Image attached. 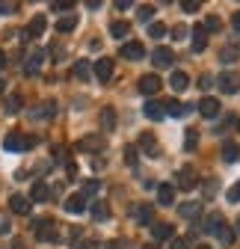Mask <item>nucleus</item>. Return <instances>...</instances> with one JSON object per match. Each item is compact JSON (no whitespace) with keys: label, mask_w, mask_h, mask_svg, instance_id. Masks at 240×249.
<instances>
[{"label":"nucleus","mask_w":240,"mask_h":249,"mask_svg":"<svg viewBox=\"0 0 240 249\" xmlns=\"http://www.w3.org/2000/svg\"><path fill=\"white\" fill-rule=\"evenodd\" d=\"M33 137H24V134H18V131H12V134H6V140H3V148L6 151H27V148H33Z\"/></svg>","instance_id":"nucleus-1"},{"label":"nucleus","mask_w":240,"mask_h":249,"mask_svg":"<svg viewBox=\"0 0 240 249\" xmlns=\"http://www.w3.org/2000/svg\"><path fill=\"white\" fill-rule=\"evenodd\" d=\"M217 86L225 92V95H234V92H240V74H234V71H223L220 80H217Z\"/></svg>","instance_id":"nucleus-2"},{"label":"nucleus","mask_w":240,"mask_h":249,"mask_svg":"<svg viewBox=\"0 0 240 249\" xmlns=\"http://www.w3.org/2000/svg\"><path fill=\"white\" fill-rule=\"evenodd\" d=\"M131 216L137 220V226H152V220H154V208L152 205H134L131 208Z\"/></svg>","instance_id":"nucleus-3"},{"label":"nucleus","mask_w":240,"mask_h":249,"mask_svg":"<svg viewBox=\"0 0 240 249\" xmlns=\"http://www.w3.org/2000/svg\"><path fill=\"white\" fill-rule=\"evenodd\" d=\"M36 237H39V240H45V243L56 240V237H59L56 223H53V220H39V223H36Z\"/></svg>","instance_id":"nucleus-4"},{"label":"nucleus","mask_w":240,"mask_h":249,"mask_svg":"<svg viewBox=\"0 0 240 249\" xmlns=\"http://www.w3.org/2000/svg\"><path fill=\"white\" fill-rule=\"evenodd\" d=\"M207 234H217L220 237V231L225 229V216L220 213V211H211V213H207V220H205V226H202Z\"/></svg>","instance_id":"nucleus-5"},{"label":"nucleus","mask_w":240,"mask_h":249,"mask_svg":"<svg viewBox=\"0 0 240 249\" xmlns=\"http://www.w3.org/2000/svg\"><path fill=\"white\" fill-rule=\"evenodd\" d=\"M45 27H48V21H45V15H36L33 21L27 24V30H24V39L30 42V39H39L42 33H45Z\"/></svg>","instance_id":"nucleus-6"},{"label":"nucleus","mask_w":240,"mask_h":249,"mask_svg":"<svg viewBox=\"0 0 240 249\" xmlns=\"http://www.w3.org/2000/svg\"><path fill=\"white\" fill-rule=\"evenodd\" d=\"M139 92L142 95H157L160 92V77L157 74H142L139 77Z\"/></svg>","instance_id":"nucleus-7"},{"label":"nucleus","mask_w":240,"mask_h":249,"mask_svg":"<svg viewBox=\"0 0 240 249\" xmlns=\"http://www.w3.org/2000/svg\"><path fill=\"white\" fill-rule=\"evenodd\" d=\"M178 187H181V190H193V187H196V169L193 166H181V169H178Z\"/></svg>","instance_id":"nucleus-8"},{"label":"nucleus","mask_w":240,"mask_h":249,"mask_svg":"<svg viewBox=\"0 0 240 249\" xmlns=\"http://www.w3.org/2000/svg\"><path fill=\"white\" fill-rule=\"evenodd\" d=\"M119 53H122V59H142L145 48H142V42H125Z\"/></svg>","instance_id":"nucleus-9"},{"label":"nucleus","mask_w":240,"mask_h":249,"mask_svg":"<svg viewBox=\"0 0 240 249\" xmlns=\"http://www.w3.org/2000/svg\"><path fill=\"white\" fill-rule=\"evenodd\" d=\"M95 77H98L101 83H107V80L113 77V59H110V56H101V59L95 62Z\"/></svg>","instance_id":"nucleus-10"},{"label":"nucleus","mask_w":240,"mask_h":249,"mask_svg":"<svg viewBox=\"0 0 240 249\" xmlns=\"http://www.w3.org/2000/svg\"><path fill=\"white\" fill-rule=\"evenodd\" d=\"M199 113H202L205 119H217V116H220V101H217V98H202V101H199Z\"/></svg>","instance_id":"nucleus-11"},{"label":"nucleus","mask_w":240,"mask_h":249,"mask_svg":"<svg viewBox=\"0 0 240 249\" xmlns=\"http://www.w3.org/2000/svg\"><path fill=\"white\" fill-rule=\"evenodd\" d=\"M172 59H175V53H172L169 48H157V51L152 53V62H154L157 69H169V66H172Z\"/></svg>","instance_id":"nucleus-12"},{"label":"nucleus","mask_w":240,"mask_h":249,"mask_svg":"<svg viewBox=\"0 0 240 249\" xmlns=\"http://www.w3.org/2000/svg\"><path fill=\"white\" fill-rule=\"evenodd\" d=\"M86 208H89V202H86L83 193H74V196L66 199V211H69V213H83Z\"/></svg>","instance_id":"nucleus-13"},{"label":"nucleus","mask_w":240,"mask_h":249,"mask_svg":"<svg viewBox=\"0 0 240 249\" xmlns=\"http://www.w3.org/2000/svg\"><path fill=\"white\" fill-rule=\"evenodd\" d=\"M205 48H207V30H205V24H196L193 27V51L202 53Z\"/></svg>","instance_id":"nucleus-14"},{"label":"nucleus","mask_w":240,"mask_h":249,"mask_svg":"<svg viewBox=\"0 0 240 249\" xmlns=\"http://www.w3.org/2000/svg\"><path fill=\"white\" fill-rule=\"evenodd\" d=\"M9 208H12V213L24 216V213H30V199L21 196V193H15V196H9Z\"/></svg>","instance_id":"nucleus-15"},{"label":"nucleus","mask_w":240,"mask_h":249,"mask_svg":"<svg viewBox=\"0 0 240 249\" xmlns=\"http://www.w3.org/2000/svg\"><path fill=\"white\" fill-rule=\"evenodd\" d=\"M142 113H145V119H152V122H157V119H163V116H166L163 101H148V104L142 107Z\"/></svg>","instance_id":"nucleus-16"},{"label":"nucleus","mask_w":240,"mask_h":249,"mask_svg":"<svg viewBox=\"0 0 240 249\" xmlns=\"http://www.w3.org/2000/svg\"><path fill=\"white\" fill-rule=\"evenodd\" d=\"M163 110H166V116H187L190 113V107L187 104H181V101H175V98H169V101H163Z\"/></svg>","instance_id":"nucleus-17"},{"label":"nucleus","mask_w":240,"mask_h":249,"mask_svg":"<svg viewBox=\"0 0 240 249\" xmlns=\"http://www.w3.org/2000/svg\"><path fill=\"white\" fill-rule=\"evenodd\" d=\"M157 202L166 205V208L175 205V187H172V184H160V187H157Z\"/></svg>","instance_id":"nucleus-18"},{"label":"nucleus","mask_w":240,"mask_h":249,"mask_svg":"<svg viewBox=\"0 0 240 249\" xmlns=\"http://www.w3.org/2000/svg\"><path fill=\"white\" fill-rule=\"evenodd\" d=\"M172 234H175V229L169 223H154L152 226V237L154 240H172Z\"/></svg>","instance_id":"nucleus-19"},{"label":"nucleus","mask_w":240,"mask_h":249,"mask_svg":"<svg viewBox=\"0 0 240 249\" xmlns=\"http://www.w3.org/2000/svg\"><path fill=\"white\" fill-rule=\"evenodd\" d=\"M178 213H181L184 220H196V216L202 213V202H184L181 208H178Z\"/></svg>","instance_id":"nucleus-20"},{"label":"nucleus","mask_w":240,"mask_h":249,"mask_svg":"<svg viewBox=\"0 0 240 249\" xmlns=\"http://www.w3.org/2000/svg\"><path fill=\"white\" fill-rule=\"evenodd\" d=\"M110 36H113V39L131 36V24H128V21H113V24H110Z\"/></svg>","instance_id":"nucleus-21"},{"label":"nucleus","mask_w":240,"mask_h":249,"mask_svg":"<svg viewBox=\"0 0 240 249\" xmlns=\"http://www.w3.org/2000/svg\"><path fill=\"white\" fill-rule=\"evenodd\" d=\"M169 86H172L175 92H184V89L190 86V77H187L184 71H172V77H169Z\"/></svg>","instance_id":"nucleus-22"},{"label":"nucleus","mask_w":240,"mask_h":249,"mask_svg":"<svg viewBox=\"0 0 240 249\" xmlns=\"http://www.w3.org/2000/svg\"><path fill=\"white\" fill-rule=\"evenodd\" d=\"M223 160H225V163L240 160V145H237V142H223Z\"/></svg>","instance_id":"nucleus-23"},{"label":"nucleus","mask_w":240,"mask_h":249,"mask_svg":"<svg viewBox=\"0 0 240 249\" xmlns=\"http://www.w3.org/2000/svg\"><path fill=\"white\" fill-rule=\"evenodd\" d=\"M42 59H45V53L42 51H33L27 56V66H24V71L27 74H33V71H39V66H42Z\"/></svg>","instance_id":"nucleus-24"},{"label":"nucleus","mask_w":240,"mask_h":249,"mask_svg":"<svg viewBox=\"0 0 240 249\" xmlns=\"http://www.w3.org/2000/svg\"><path fill=\"white\" fill-rule=\"evenodd\" d=\"M139 148H142V151H148L152 158H157V140H154L152 134H142V137H139Z\"/></svg>","instance_id":"nucleus-25"},{"label":"nucleus","mask_w":240,"mask_h":249,"mask_svg":"<svg viewBox=\"0 0 240 249\" xmlns=\"http://www.w3.org/2000/svg\"><path fill=\"white\" fill-rule=\"evenodd\" d=\"M101 128H104V131H113V128H116V110H113V107H104V110H101Z\"/></svg>","instance_id":"nucleus-26"},{"label":"nucleus","mask_w":240,"mask_h":249,"mask_svg":"<svg viewBox=\"0 0 240 249\" xmlns=\"http://www.w3.org/2000/svg\"><path fill=\"white\" fill-rule=\"evenodd\" d=\"M92 216H95V223L110 220V205H107V202H95V205H92Z\"/></svg>","instance_id":"nucleus-27"},{"label":"nucleus","mask_w":240,"mask_h":249,"mask_svg":"<svg viewBox=\"0 0 240 249\" xmlns=\"http://www.w3.org/2000/svg\"><path fill=\"white\" fill-rule=\"evenodd\" d=\"M77 27V15L71 12V15H66V18H59L56 21V30H59V33H71V30Z\"/></svg>","instance_id":"nucleus-28"},{"label":"nucleus","mask_w":240,"mask_h":249,"mask_svg":"<svg viewBox=\"0 0 240 249\" xmlns=\"http://www.w3.org/2000/svg\"><path fill=\"white\" fill-rule=\"evenodd\" d=\"M48 196H51V190H48L42 181H36V184H33V190H30V199H33V202H45Z\"/></svg>","instance_id":"nucleus-29"},{"label":"nucleus","mask_w":240,"mask_h":249,"mask_svg":"<svg viewBox=\"0 0 240 249\" xmlns=\"http://www.w3.org/2000/svg\"><path fill=\"white\" fill-rule=\"evenodd\" d=\"M71 74H74L77 80H89V74H92V69H89V62H86V59H80V62H74Z\"/></svg>","instance_id":"nucleus-30"},{"label":"nucleus","mask_w":240,"mask_h":249,"mask_svg":"<svg viewBox=\"0 0 240 249\" xmlns=\"http://www.w3.org/2000/svg\"><path fill=\"white\" fill-rule=\"evenodd\" d=\"M51 116H56V104L53 101H45L39 110H33V119H51Z\"/></svg>","instance_id":"nucleus-31"},{"label":"nucleus","mask_w":240,"mask_h":249,"mask_svg":"<svg viewBox=\"0 0 240 249\" xmlns=\"http://www.w3.org/2000/svg\"><path fill=\"white\" fill-rule=\"evenodd\" d=\"M196 145H199V131H196V128H190V131H187V137H184V148H187V151H196Z\"/></svg>","instance_id":"nucleus-32"},{"label":"nucleus","mask_w":240,"mask_h":249,"mask_svg":"<svg viewBox=\"0 0 240 249\" xmlns=\"http://www.w3.org/2000/svg\"><path fill=\"white\" fill-rule=\"evenodd\" d=\"M148 36H152V39H163L166 36V24H160V21L148 24Z\"/></svg>","instance_id":"nucleus-33"},{"label":"nucleus","mask_w":240,"mask_h":249,"mask_svg":"<svg viewBox=\"0 0 240 249\" xmlns=\"http://www.w3.org/2000/svg\"><path fill=\"white\" fill-rule=\"evenodd\" d=\"M205 30H207V33H217V30H223V21L217 15H211V18L205 21Z\"/></svg>","instance_id":"nucleus-34"},{"label":"nucleus","mask_w":240,"mask_h":249,"mask_svg":"<svg viewBox=\"0 0 240 249\" xmlns=\"http://www.w3.org/2000/svg\"><path fill=\"white\" fill-rule=\"evenodd\" d=\"M21 110V95H9L6 98V113H18Z\"/></svg>","instance_id":"nucleus-35"},{"label":"nucleus","mask_w":240,"mask_h":249,"mask_svg":"<svg viewBox=\"0 0 240 249\" xmlns=\"http://www.w3.org/2000/svg\"><path fill=\"white\" fill-rule=\"evenodd\" d=\"M98 190H101V184L92 178V181H86V187H83V196H95Z\"/></svg>","instance_id":"nucleus-36"},{"label":"nucleus","mask_w":240,"mask_h":249,"mask_svg":"<svg viewBox=\"0 0 240 249\" xmlns=\"http://www.w3.org/2000/svg\"><path fill=\"white\" fill-rule=\"evenodd\" d=\"M152 15H154V6H139L137 9V18L139 21H152Z\"/></svg>","instance_id":"nucleus-37"},{"label":"nucleus","mask_w":240,"mask_h":249,"mask_svg":"<svg viewBox=\"0 0 240 249\" xmlns=\"http://www.w3.org/2000/svg\"><path fill=\"white\" fill-rule=\"evenodd\" d=\"M101 145H104V140H101V137H89V140H83V142H80V148H101Z\"/></svg>","instance_id":"nucleus-38"},{"label":"nucleus","mask_w":240,"mask_h":249,"mask_svg":"<svg viewBox=\"0 0 240 249\" xmlns=\"http://www.w3.org/2000/svg\"><path fill=\"white\" fill-rule=\"evenodd\" d=\"M169 249H190V237H172Z\"/></svg>","instance_id":"nucleus-39"},{"label":"nucleus","mask_w":240,"mask_h":249,"mask_svg":"<svg viewBox=\"0 0 240 249\" xmlns=\"http://www.w3.org/2000/svg\"><path fill=\"white\" fill-rule=\"evenodd\" d=\"M220 59H223V62H234V59H237V48H223Z\"/></svg>","instance_id":"nucleus-40"},{"label":"nucleus","mask_w":240,"mask_h":249,"mask_svg":"<svg viewBox=\"0 0 240 249\" xmlns=\"http://www.w3.org/2000/svg\"><path fill=\"white\" fill-rule=\"evenodd\" d=\"M125 163H128V166L137 163V148H134V145H125Z\"/></svg>","instance_id":"nucleus-41"},{"label":"nucleus","mask_w":240,"mask_h":249,"mask_svg":"<svg viewBox=\"0 0 240 249\" xmlns=\"http://www.w3.org/2000/svg\"><path fill=\"white\" fill-rule=\"evenodd\" d=\"M51 9L53 12H69V9H74V3H71V0H63V3H53Z\"/></svg>","instance_id":"nucleus-42"},{"label":"nucleus","mask_w":240,"mask_h":249,"mask_svg":"<svg viewBox=\"0 0 240 249\" xmlns=\"http://www.w3.org/2000/svg\"><path fill=\"white\" fill-rule=\"evenodd\" d=\"M220 240H223V243H225V246H228V243H234V231H231V229H228V226H225V229H223V231H220Z\"/></svg>","instance_id":"nucleus-43"},{"label":"nucleus","mask_w":240,"mask_h":249,"mask_svg":"<svg viewBox=\"0 0 240 249\" xmlns=\"http://www.w3.org/2000/svg\"><path fill=\"white\" fill-rule=\"evenodd\" d=\"M184 36H187V27H184V24H178V27L172 30V39H175V42H181Z\"/></svg>","instance_id":"nucleus-44"},{"label":"nucleus","mask_w":240,"mask_h":249,"mask_svg":"<svg viewBox=\"0 0 240 249\" xmlns=\"http://www.w3.org/2000/svg\"><path fill=\"white\" fill-rule=\"evenodd\" d=\"M199 6H202L199 0H184V3H181V9H184V12H199Z\"/></svg>","instance_id":"nucleus-45"},{"label":"nucleus","mask_w":240,"mask_h":249,"mask_svg":"<svg viewBox=\"0 0 240 249\" xmlns=\"http://www.w3.org/2000/svg\"><path fill=\"white\" fill-rule=\"evenodd\" d=\"M228 202H240V181L231 187V190H228Z\"/></svg>","instance_id":"nucleus-46"},{"label":"nucleus","mask_w":240,"mask_h":249,"mask_svg":"<svg viewBox=\"0 0 240 249\" xmlns=\"http://www.w3.org/2000/svg\"><path fill=\"white\" fill-rule=\"evenodd\" d=\"M104 249H128V243L125 240H110V243H104Z\"/></svg>","instance_id":"nucleus-47"},{"label":"nucleus","mask_w":240,"mask_h":249,"mask_svg":"<svg viewBox=\"0 0 240 249\" xmlns=\"http://www.w3.org/2000/svg\"><path fill=\"white\" fill-rule=\"evenodd\" d=\"M199 86H202V89H207V86H214V77H211V74H202Z\"/></svg>","instance_id":"nucleus-48"},{"label":"nucleus","mask_w":240,"mask_h":249,"mask_svg":"<svg viewBox=\"0 0 240 249\" xmlns=\"http://www.w3.org/2000/svg\"><path fill=\"white\" fill-rule=\"evenodd\" d=\"M9 12H15V3H0V15H9Z\"/></svg>","instance_id":"nucleus-49"},{"label":"nucleus","mask_w":240,"mask_h":249,"mask_svg":"<svg viewBox=\"0 0 240 249\" xmlns=\"http://www.w3.org/2000/svg\"><path fill=\"white\" fill-rule=\"evenodd\" d=\"M77 249H98V243L95 240H83V243H77Z\"/></svg>","instance_id":"nucleus-50"},{"label":"nucleus","mask_w":240,"mask_h":249,"mask_svg":"<svg viewBox=\"0 0 240 249\" xmlns=\"http://www.w3.org/2000/svg\"><path fill=\"white\" fill-rule=\"evenodd\" d=\"M231 27H234V30H240V12H234V18H231Z\"/></svg>","instance_id":"nucleus-51"},{"label":"nucleus","mask_w":240,"mask_h":249,"mask_svg":"<svg viewBox=\"0 0 240 249\" xmlns=\"http://www.w3.org/2000/svg\"><path fill=\"white\" fill-rule=\"evenodd\" d=\"M9 249H27V246H24V240H12V246H9Z\"/></svg>","instance_id":"nucleus-52"},{"label":"nucleus","mask_w":240,"mask_h":249,"mask_svg":"<svg viewBox=\"0 0 240 249\" xmlns=\"http://www.w3.org/2000/svg\"><path fill=\"white\" fill-rule=\"evenodd\" d=\"M3 69H6V53L0 51V71H3Z\"/></svg>","instance_id":"nucleus-53"},{"label":"nucleus","mask_w":240,"mask_h":249,"mask_svg":"<svg viewBox=\"0 0 240 249\" xmlns=\"http://www.w3.org/2000/svg\"><path fill=\"white\" fill-rule=\"evenodd\" d=\"M0 234H6V223L3 220H0Z\"/></svg>","instance_id":"nucleus-54"},{"label":"nucleus","mask_w":240,"mask_h":249,"mask_svg":"<svg viewBox=\"0 0 240 249\" xmlns=\"http://www.w3.org/2000/svg\"><path fill=\"white\" fill-rule=\"evenodd\" d=\"M237 231H240V216H237Z\"/></svg>","instance_id":"nucleus-55"},{"label":"nucleus","mask_w":240,"mask_h":249,"mask_svg":"<svg viewBox=\"0 0 240 249\" xmlns=\"http://www.w3.org/2000/svg\"><path fill=\"white\" fill-rule=\"evenodd\" d=\"M196 249H211V246H196Z\"/></svg>","instance_id":"nucleus-56"},{"label":"nucleus","mask_w":240,"mask_h":249,"mask_svg":"<svg viewBox=\"0 0 240 249\" xmlns=\"http://www.w3.org/2000/svg\"><path fill=\"white\" fill-rule=\"evenodd\" d=\"M0 92H3V80H0Z\"/></svg>","instance_id":"nucleus-57"},{"label":"nucleus","mask_w":240,"mask_h":249,"mask_svg":"<svg viewBox=\"0 0 240 249\" xmlns=\"http://www.w3.org/2000/svg\"><path fill=\"white\" fill-rule=\"evenodd\" d=\"M145 249H154V246H145Z\"/></svg>","instance_id":"nucleus-58"},{"label":"nucleus","mask_w":240,"mask_h":249,"mask_svg":"<svg viewBox=\"0 0 240 249\" xmlns=\"http://www.w3.org/2000/svg\"><path fill=\"white\" fill-rule=\"evenodd\" d=\"M237 131H240V122H237Z\"/></svg>","instance_id":"nucleus-59"}]
</instances>
